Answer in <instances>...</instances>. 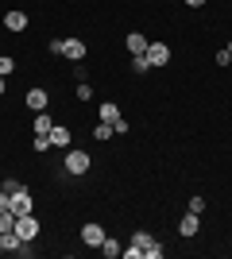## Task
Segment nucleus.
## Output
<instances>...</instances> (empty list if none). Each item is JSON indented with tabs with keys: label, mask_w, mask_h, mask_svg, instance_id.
<instances>
[{
	"label": "nucleus",
	"mask_w": 232,
	"mask_h": 259,
	"mask_svg": "<svg viewBox=\"0 0 232 259\" xmlns=\"http://www.w3.org/2000/svg\"><path fill=\"white\" fill-rule=\"evenodd\" d=\"M89 166H93V155L85 147H66V159H62V170L66 174L81 178V174H89Z\"/></svg>",
	"instance_id": "1"
},
{
	"label": "nucleus",
	"mask_w": 232,
	"mask_h": 259,
	"mask_svg": "<svg viewBox=\"0 0 232 259\" xmlns=\"http://www.w3.org/2000/svg\"><path fill=\"white\" fill-rule=\"evenodd\" d=\"M12 232H16L20 240H27V244H31V240L43 232V225H39V217H35V213H23V217H16V228H12Z\"/></svg>",
	"instance_id": "2"
},
{
	"label": "nucleus",
	"mask_w": 232,
	"mask_h": 259,
	"mask_svg": "<svg viewBox=\"0 0 232 259\" xmlns=\"http://www.w3.org/2000/svg\"><path fill=\"white\" fill-rule=\"evenodd\" d=\"M105 236H109V232H105V228H101L97 221L81 225V244H85V248H101V244H105Z\"/></svg>",
	"instance_id": "3"
},
{
	"label": "nucleus",
	"mask_w": 232,
	"mask_h": 259,
	"mask_svg": "<svg viewBox=\"0 0 232 259\" xmlns=\"http://www.w3.org/2000/svg\"><path fill=\"white\" fill-rule=\"evenodd\" d=\"M198 232H201V213H186V217H178V236L194 240Z\"/></svg>",
	"instance_id": "4"
},
{
	"label": "nucleus",
	"mask_w": 232,
	"mask_h": 259,
	"mask_svg": "<svg viewBox=\"0 0 232 259\" xmlns=\"http://www.w3.org/2000/svg\"><path fill=\"white\" fill-rule=\"evenodd\" d=\"M62 58H70V62H85V43H81L77 35L62 39Z\"/></svg>",
	"instance_id": "5"
},
{
	"label": "nucleus",
	"mask_w": 232,
	"mask_h": 259,
	"mask_svg": "<svg viewBox=\"0 0 232 259\" xmlns=\"http://www.w3.org/2000/svg\"><path fill=\"white\" fill-rule=\"evenodd\" d=\"M12 213H16V217H23V213H35V197L27 194L23 186L16 190V194H12Z\"/></svg>",
	"instance_id": "6"
},
{
	"label": "nucleus",
	"mask_w": 232,
	"mask_h": 259,
	"mask_svg": "<svg viewBox=\"0 0 232 259\" xmlns=\"http://www.w3.org/2000/svg\"><path fill=\"white\" fill-rule=\"evenodd\" d=\"M147 62H151V70L166 66V62H170V47H166V43H147Z\"/></svg>",
	"instance_id": "7"
},
{
	"label": "nucleus",
	"mask_w": 232,
	"mask_h": 259,
	"mask_svg": "<svg viewBox=\"0 0 232 259\" xmlns=\"http://www.w3.org/2000/svg\"><path fill=\"white\" fill-rule=\"evenodd\" d=\"M23 105L31 108V112H47V105H51V93H47V89H27Z\"/></svg>",
	"instance_id": "8"
},
{
	"label": "nucleus",
	"mask_w": 232,
	"mask_h": 259,
	"mask_svg": "<svg viewBox=\"0 0 232 259\" xmlns=\"http://www.w3.org/2000/svg\"><path fill=\"white\" fill-rule=\"evenodd\" d=\"M70 143H74V132H70L66 124H55V128H51V147H58V151H66Z\"/></svg>",
	"instance_id": "9"
},
{
	"label": "nucleus",
	"mask_w": 232,
	"mask_h": 259,
	"mask_svg": "<svg viewBox=\"0 0 232 259\" xmlns=\"http://www.w3.org/2000/svg\"><path fill=\"white\" fill-rule=\"evenodd\" d=\"M124 47H128V54H147V35L144 31H128Z\"/></svg>",
	"instance_id": "10"
},
{
	"label": "nucleus",
	"mask_w": 232,
	"mask_h": 259,
	"mask_svg": "<svg viewBox=\"0 0 232 259\" xmlns=\"http://www.w3.org/2000/svg\"><path fill=\"white\" fill-rule=\"evenodd\" d=\"M4 27H8V31H27V12L12 8L8 16H4Z\"/></svg>",
	"instance_id": "11"
},
{
	"label": "nucleus",
	"mask_w": 232,
	"mask_h": 259,
	"mask_svg": "<svg viewBox=\"0 0 232 259\" xmlns=\"http://www.w3.org/2000/svg\"><path fill=\"white\" fill-rule=\"evenodd\" d=\"M51 128H55V120L47 116V112H35V120H31V132H35V136H51Z\"/></svg>",
	"instance_id": "12"
},
{
	"label": "nucleus",
	"mask_w": 232,
	"mask_h": 259,
	"mask_svg": "<svg viewBox=\"0 0 232 259\" xmlns=\"http://www.w3.org/2000/svg\"><path fill=\"white\" fill-rule=\"evenodd\" d=\"M97 116L105 120V124H112V120H120V105H116V101H105V105L97 108Z\"/></svg>",
	"instance_id": "13"
},
{
	"label": "nucleus",
	"mask_w": 232,
	"mask_h": 259,
	"mask_svg": "<svg viewBox=\"0 0 232 259\" xmlns=\"http://www.w3.org/2000/svg\"><path fill=\"white\" fill-rule=\"evenodd\" d=\"M120 240H116V236H105V244H101V255H105V259H116V255H120Z\"/></svg>",
	"instance_id": "14"
},
{
	"label": "nucleus",
	"mask_w": 232,
	"mask_h": 259,
	"mask_svg": "<svg viewBox=\"0 0 232 259\" xmlns=\"http://www.w3.org/2000/svg\"><path fill=\"white\" fill-rule=\"evenodd\" d=\"M12 228H16V213H12V209H0V236L12 232Z\"/></svg>",
	"instance_id": "15"
},
{
	"label": "nucleus",
	"mask_w": 232,
	"mask_h": 259,
	"mask_svg": "<svg viewBox=\"0 0 232 259\" xmlns=\"http://www.w3.org/2000/svg\"><path fill=\"white\" fill-rule=\"evenodd\" d=\"M93 140H97V143H109V140H112V124H105V120H101L97 128H93Z\"/></svg>",
	"instance_id": "16"
},
{
	"label": "nucleus",
	"mask_w": 232,
	"mask_h": 259,
	"mask_svg": "<svg viewBox=\"0 0 232 259\" xmlns=\"http://www.w3.org/2000/svg\"><path fill=\"white\" fill-rule=\"evenodd\" d=\"M74 97L81 101V105H89V101H93V89H89V81H77V89H74Z\"/></svg>",
	"instance_id": "17"
},
{
	"label": "nucleus",
	"mask_w": 232,
	"mask_h": 259,
	"mask_svg": "<svg viewBox=\"0 0 232 259\" xmlns=\"http://www.w3.org/2000/svg\"><path fill=\"white\" fill-rule=\"evenodd\" d=\"M144 259H163V244H159L155 236H151V244L144 248Z\"/></svg>",
	"instance_id": "18"
},
{
	"label": "nucleus",
	"mask_w": 232,
	"mask_h": 259,
	"mask_svg": "<svg viewBox=\"0 0 232 259\" xmlns=\"http://www.w3.org/2000/svg\"><path fill=\"white\" fill-rule=\"evenodd\" d=\"M132 70H135V74H147V70H151L147 54H132Z\"/></svg>",
	"instance_id": "19"
},
{
	"label": "nucleus",
	"mask_w": 232,
	"mask_h": 259,
	"mask_svg": "<svg viewBox=\"0 0 232 259\" xmlns=\"http://www.w3.org/2000/svg\"><path fill=\"white\" fill-rule=\"evenodd\" d=\"M12 70H16V58H8V54H0V77H8Z\"/></svg>",
	"instance_id": "20"
},
{
	"label": "nucleus",
	"mask_w": 232,
	"mask_h": 259,
	"mask_svg": "<svg viewBox=\"0 0 232 259\" xmlns=\"http://www.w3.org/2000/svg\"><path fill=\"white\" fill-rule=\"evenodd\" d=\"M147 244H151V236H147V232H132V248H140V251H144Z\"/></svg>",
	"instance_id": "21"
},
{
	"label": "nucleus",
	"mask_w": 232,
	"mask_h": 259,
	"mask_svg": "<svg viewBox=\"0 0 232 259\" xmlns=\"http://www.w3.org/2000/svg\"><path fill=\"white\" fill-rule=\"evenodd\" d=\"M31 147H35V151H51V136H35Z\"/></svg>",
	"instance_id": "22"
},
{
	"label": "nucleus",
	"mask_w": 232,
	"mask_h": 259,
	"mask_svg": "<svg viewBox=\"0 0 232 259\" xmlns=\"http://www.w3.org/2000/svg\"><path fill=\"white\" fill-rule=\"evenodd\" d=\"M205 205H209L205 197H190V213H205Z\"/></svg>",
	"instance_id": "23"
},
{
	"label": "nucleus",
	"mask_w": 232,
	"mask_h": 259,
	"mask_svg": "<svg viewBox=\"0 0 232 259\" xmlns=\"http://www.w3.org/2000/svg\"><path fill=\"white\" fill-rule=\"evenodd\" d=\"M213 62H217V66H232V54H228V47H224V51H217V58H213Z\"/></svg>",
	"instance_id": "24"
},
{
	"label": "nucleus",
	"mask_w": 232,
	"mask_h": 259,
	"mask_svg": "<svg viewBox=\"0 0 232 259\" xmlns=\"http://www.w3.org/2000/svg\"><path fill=\"white\" fill-rule=\"evenodd\" d=\"M0 190H4V194H16V190H20V182H16V178H4V182H0Z\"/></svg>",
	"instance_id": "25"
},
{
	"label": "nucleus",
	"mask_w": 232,
	"mask_h": 259,
	"mask_svg": "<svg viewBox=\"0 0 232 259\" xmlns=\"http://www.w3.org/2000/svg\"><path fill=\"white\" fill-rule=\"evenodd\" d=\"M120 255H124V259H144V251H140V248H124Z\"/></svg>",
	"instance_id": "26"
},
{
	"label": "nucleus",
	"mask_w": 232,
	"mask_h": 259,
	"mask_svg": "<svg viewBox=\"0 0 232 259\" xmlns=\"http://www.w3.org/2000/svg\"><path fill=\"white\" fill-rule=\"evenodd\" d=\"M0 209H12V194H4V190H0Z\"/></svg>",
	"instance_id": "27"
},
{
	"label": "nucleus",
	"mask_w": 232,
	"mask_h": 259,
	"mask_svg": "<svg viewBox=\"0 0 232 259\" xmlns=\"http://www.w3.org/2000/svg\"><path fill=\"white\" fill-rule=\"evenodd\" d=\"M186 8H205V0H182Z\"/></svg>",
	"instance_id": "28"
},
{
	"label": "nucleus",
	"mask_w": 232,
	"mask_h": 259,
	"mask_svg": "<svg viewBox=\"0 0 232 259\" xmlns=\"http://www.w3.org/2000/svg\"><path fill=\"white\" fill-rule=\"evenodd\" d=\"M4 93H8V89H4V77H0V97H4Z\"/></svg>",
	"instance_id": "29"
},
{
	"label": "nucleus",
	"mask_w": 232,
	"mask_h": 259,
	"mask_svg": "<svg viewBox=\"0 0 232 259\" xmlns=\"http://www.w3.org/2000/svg\"><path fill=\"white\" fill-rule=\"evenodd\" d=\"M228 54H232V43H228Z\"/></svg>",
	"instance_id": "30"
},
{
	"label": "nucleus",
	"mask_w": 232,
	"mask_h": 259,
	"mask_svg": "<svg viewBox=\"0 0 232 259\" xmlns=\"http://www.w3.org/2000/svg\"><path fill=\"white\" fill-rule=\"evenodd\" d=\"M228 255H232V248H228Z\"/></svg>",
	"instance_id": "31"
}]
</instances>
